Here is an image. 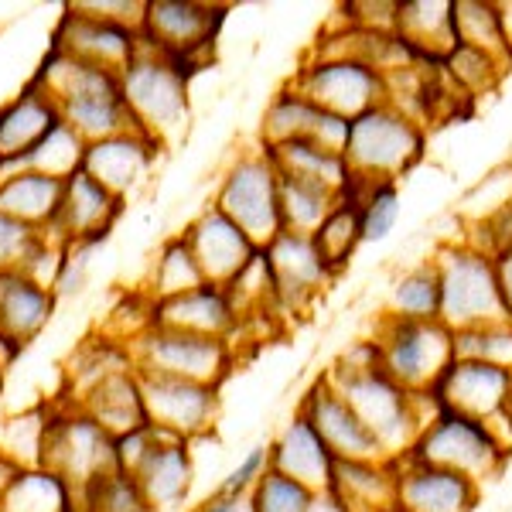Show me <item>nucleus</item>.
<instances>
[{
  "mask_svg": "<svg viewBox=\"0 0 512 512\" xmlns=\"http://www.w3.org/2000/svg\"><path fill=\"white\" fill-rule=\"evenodd\" d=\"M328 383L342 393V400L355 410V417L366 424L376 444L390 461H400L414 451L420 431L441 414V403L434 393H410L383 369H328Z\"/></svg>",
  "mask_w": 512,
  "mask_h": 512,
  "instance_id": "nucleus-1",
  "label": "nucleus"
},
{
  "mask_svg": "<svg viewBox=\"0 0 512 512\" xmlns=\"http://www.w3.org/2000/svg\"><path fill=\"white\" fill-rule=\"evenodd\" d=\"M35 82L52 93V99L59 103L62 123H69L86 144L137 130L134 120H130L127 103H123L120 72L72 59V55H65L52 45Z\"/></svg>",
  "mask_w": 512,
  "mask_h": 512,
  "instance_id": "nucleus-2",
  "label": "nucleus"
},
{
  "mask_svg": "<svg viewBox=\"0 0 512 512\" xmlns=\"http://www.w3.org/2000/svg\"><path fill=\"white\" fill-rule=\"evenodd\" d=\"M123 103L140 134L168 147L188 130V69L140 41V55L120 76Z\"/></svg>",
  "mask_w": 512,
  "mask_h": 512,
  "instance_id": "nucleus-3",
  "label": "nucleus"
},
{
  "mask_svg": "<svg viewBox=\"0 0 512 512\" xmlns=\"http://www.w3.org/2000/svg\"><path fill=\"white\" fill-rule=\"evenodd\" d=\"M441 280V325L451 332L512 321L495 277V260L489 253L468 246L465 239H448L431 256Z\"/></svg>",
  "mask_w": 512,
  "mask_h": 512,
  "instance_id": "nucleus-4",
  "label": "nucleus"
},
{
  "mask_svg": "<svg viewBox=\"0 0 512 512\" xmlns=\"http://www.w3.org/2000/svg\"><path fill=\"white\" fill-rule=\"evenodd\" d=\"M424 154L427 130L390 103L355 117L349 127L345 161L362 181H400L424 161Z\"/></svg>",
  "mask_w": 512,
  "mask_h": 512,
  "instance_id": "nucleus-5",
  "label": "nucleus"
},
{
  "mask_svg": "<svg viewBox=\"0 0 512 512\" xmlns=\"http://www.w3.org/2000/svg\"><path fill=\"white\" fill-rule=\"evenodd\" d=\"M410 454L417 461H427V465L448 468V472L472 478L475 485H485L506 472L512 448L489 424H482V420L441 410L420 431Z\"/></svg>",
  "mask_w": 512,
  "mask_h": 512,
  "instance_id": "nucleus-6",
  "label": "nucleus"
},
{
  "mask_svg": "<svg viewBox=\"0 0 512 512\" xmlns=\"http://www.w3.org/2000/svg\"><path fill=\"white\" fill-rule=\"evenodd\" d=\"M376 345L383 373L410 393H431L454 362V332L441 321H400L379 315Z\"/></svg>",
  "mask_w": 512,
  "mask_h": 512,
  "instance_id": "nucleus-7",
  "label": "nucleus"
},
{
  "mask_svg": "<svg viewBox=\"0 0 512 512\" xmlns=\"http://www.w3.org/2000/svg\"><path fill=\"white\" fill-rule=\"evenodd\" d=\"M130 355H134L137 373L188 379V383L216 386V390L236 366V345L226 338L192 335L158 325L130 342Z\"/></svg>",
  "mask_w": 512,
  "mask_h": 512,
  "instance_id": "nucleus-8",
  "label": "nucleus"
},
{
  "mask_svg": "<svg viewBox=\"0 0 512 512\" xmlns=\"http://www.w3.org/2000/svg\"><path fill=\"white\" fill-rule=\"evenodd\" d=\"M212 205L222 216L233 219L260 250H267L284 233V222H280V175L274 161L263 154V147L260 151H243L229 164Z\"/></svg>",
  "mask_w": 512,
  "mask_h": 512,
  "instance_id": "nucleus-9",
  "label": "nucleus"
},
{
  "mask_svg": "<svg viewBox=\"0 0 512 512\" xmlns=\"http://www.w3.org/2000/svg\"><path fill=\"white\" fill-rule=\"evenodd\" d=\"M41 465L62 475L79 495L103 482L106 475L120 472L117 441L106 434L82 407L52 410L45 434V458Z\"/></svg>",
  "mask_w": 512,
  "mask_h": 512,
  "instance_id": "nucleus-10",
  "label": "nucleus"
},
{
  "mask_svg": "<svg viewBox=\"0 0 512 512\" xmlns=\"http://www.w3.org/2000/svg\"><path fill=\"white\" fill-rule=\"evenodd\" d=\"M291 86L342 120H355L386 103V76L376 65L352 59V55H342V59L308 55L291 76Z\"/></svg>",
  "mask_w": 512,
  "mask_h": 512,
  "instance_id": "nucleus-11",
  "label": "nucleus"
},
{
  "mask_svg": "<svg viewBox=\"0 0 512 512\" xmlns=\"http://www.w3.org/2000/svg\"><path fill=\"white\" fill-rule=\"evenodd\" d=\"M222 21H226V7L195 4V0H147L140 18V41L192 72V65L209 55Z\"/></svg>",
  "mask_w": 512,
  "mask_h": 512,
  "instance_id": "nucleus-12",
  "label": "nucleus"
},
{
  "mask_svg": "<svg viewBox=\"0 0 512 512\" xmlns=\"http://www.w3.org/2000/svg\"><path fill=\"white\" fill-rule=\"evenodd\" d=\"M431 393L441 410L482 420L512 448V373L489 362L454 359Z\"/></svg>",
  "mask_w": 512,
  "mask_h": 512,
  "instance_id": "nucleus-13",
  "label": "nucleus"
},
{
  "mask_svg": "<svg viewBox=\"0 0 512 512\" xmlns=\"http://www.w3.org/2000/svg\"><path fill=\"white\" fill-rule=\"evenodd\" d=\"M137 376H140V396H144V410L151 427H158V431L178 437L185 444H192L195 437H205L216 427L219 417L216 386L154 376V373H137Z\"/></svg>",
  "mask_w": 512,
  "mask_h": 512,
  "instance_id": "nucleus-14",
  "label": "nucleus"
},
{
  "mask_svg": "<svg viewBox=\"0 0 512 512\" xmlns=\"http://www.w3.org/2000/svg\"><path fill=\"white\" fill-rule=\"evenodd\" d=\"M277 294V318L280 315H304L318 301L321 291L338 277L325 263L318 243L311 236L280 233L263 250Z\"/></svg>",
  "mask_w": 512,
  "mask_h": 512,
  "instance_id": "nucleus-15",
  "label": "nucleus"
},
{
  "mask_svg": "<svg viewBox=\"0 0 512 512\" xmlns=\"http://www.w3.org/2000/svg\"><path fill=\"white\" fill-rule=\"evenodd\" d=\"M52 45L65 55H72V59L93 62L99 69H110L123 76V69L140 55V28L93 18V14L79 11L76 4H69L59 28H55Z\"/></svg>",
  "mask_w": 512,
  "mask_h": 512,
  "instance_id": "nucleus-16",
  "label": "nucleus"
},
{
  "mask_svg": "<svg viewBox=\"0 0 512 512\" xmlns=\"http://www.w3.org/2000/svg\"><path fill=\"white\" fill-rule=\"evenodd\" d=\"M349 127L352 120L325 113L321 106H315L308 96H301L287 82L267 103L263 127H260V147L287 144V140H315L325 151L345 154V147H349Z\"/></svg>",
  "mask_w": 512,
  "mask_h": 512,
  "instance_id": "nucleus-17",
  "label": "nucleus"
},
{
  "mask_svg": "<svg viewBox=\"0 0 512 512\" xmlns=\"http://www.w3.org/2000/svg\"><path fill=\"white\" fill-rule=\"evenodd\" d=\"M297 410L311 420V427L335 454V461H390L376 444V437L366 431V424L355 417V410L342 400V393L328 383L325 373L311 383Z\"/></svg>",
  "mask_w": 512,
  "mask_h": 512,
  "instance_id": "nucleus-18",
  "label": "nucleus"
},
{
  "mask_svg": "<svg viewBox=\"0 0 512 512\" xmlns=\"http://www.w3.org/2000/svg\"><path fill=\"white\" fill-rule=\"evenodd\" d=\"M181 236H185L188 246H192L205 280H209V284H219V287L233 284L256 256H260V246H256L233 219L222 216L216 205L198 212Z\"/></svg>",
  "mask_w": 512,
  "mask_h": 512,
  "instance_id": "nucleus-19",
  "label": "nucleus"
},
{
  "mask_svg": "<svg viewBox=\"0 0 512 512\" xmlns=\"http://www.w3.org/2000/svg\"><path fill=\"white\" fill-rule=\"evenodd\" d=\"M396 465V509L403 512H475L482 502V485L448 468L417 461L414 454Z\"/></svg>",
  "mask_w": 512,
  "mask_h": 512,
  "instance_id": "nucleus-20",
  "label": "nucleus"
},
{
  "mask_svg": "<svg viewBox=\"0 0 512 512\" xmlns=\"http://www.w3.org/2000/svg\"><path fill=\"white\" fill-rule=\"evenodd\" d=\"M178 328V332L226 338L236 345V335L243 332L233 294L219 284H202L195 291L171 297V301H151V328Z\"/></svg>",
  "mask_w": 512,
  "mask_h": 512,
  "instance_id": "nucleus-21",
  "label": "nucleus"
},
{
  "mask_svg": "<svg viewBox=\"0 0 512 512\" xmlns=\"http://www.w3.org/2000/svg\"><path fill=\"white\" fill-rule=\"evenodd\" d=\"M158 151H164V147L154 144L147 134L127 130V134H113V137L86 144L82 171L93 181H99L106 192L127 198L137 185H144L147 175H151L154 161H158Z\"/></svg>",
  "mask_w": 512,
  "mask_h": 512,
  "instance_id": "nucleus-22",
  "label": "nucleus"
},
{
  "mask_svg": "<svg viewBox=\"0 0 512 512\" xmlns=\"http://www.w3.org/2000/svg\"><path fill=\"white\" fill-rule=\"evenodd\" d=\"M123 212V198L113 192H106L99 181H93L86 171L72 175L65 181V198H62V212L55 222L52 236L62 246H96L110 236L113 222Z\"/></svg>",
  "mask_w": 512,
  "mask_h": 512,
  "instance_id": "nucleus-23",
  "label": "nucleus"
},
{
  "mask_svg": "<svg viewBox=\"0 0 512 512\" xmlns=\"http://www.w3.org/2000/svg\"><path fill=\"white\" fill-rule=\"evenodd\" d=\"M62 123L59 103L35 79L21 96L0 106V175L28 158L31 151Z\"/></svg>",
  "mask_w": 512,
  "mask_h": 512,
  "instance_id": "nucleus-24",
  "label": "nucleus"
},
{
  "mask_svg": "<svg viewBox=\"0 0 512 512\" xmlns=\"http://www.w3.org/2000/svg\"><path fill=\"white\" fill-rule=\"evenodd\" d=\"M270 472L304 485L311 495L332 489L335 454L325 448V441H321L318 431L311 427V420L301 410L270 441Z\"/></svg>",
  "mask_w": 512,
  "mask_h": 512,
  "instance_id": "nucleus-25",
  "label": "nucleus"
},
{
  "mask_svg": "<svg viewBox=\"0 0 512 512\" xmlns=\"http://www.w3.org/2000/svg\"><path fill=\"white\" fill-rule=\"evenodd\" d=\"M134 478L151 512L178 509L188 499V489H192V478H195L192 451H188L185 441L168 437L154 427V444L144 454V461L137 465Z\"/></svg>",
  "mask_w": 512,
  "mask_h": 512,
  "instance_id": "nucleus-26",
  "label": "nucleus"
},
{
  "mask_svg": "<svg viewBox=\"0 0 512 512\" xmlns=\"http://www.w3.org/2000/svg\"><path fill=\"white\" fill-rule=\"evenodd\" d=\"M62 198L65 181L52 175L28 168H14L0 175V212L28 222L35 229H45V233H52L55 222H59Z\"/></svg>",
  "mask_w": 512,
  "mask_h": 512,
  "instance_id": "nucleus-27",
  "label": "nucleus"
},
{
  "mask_svg": "<svg viewBox=\"0 0 512 512\" xmlns=\"http://www.w3.org/2000/svg\"><path fill=\"white\" fill-rule=\"evenodd\" d=\"M55 308V291L28 274H0V342L14 349L31 342L48 325Z\"/></svg>",
  "mask_w": 512,
  "mask_h": 512,
  "instance_id": "nucleus-28",
  "label": "nucleus"
},
{
  "mask_svg": "<svg viewBox=\"0 0 512 512\" xmlns=\"http://www.w3.org/2000/svg\"><path fill=\"white\" fill-rule=\"evenodd\" d=\"M393 31L403 45L414 48L420 59L441 62L458 45L454 0H400Z\"/></svg>",
  "mask_w": 512,
  "mask_h": 512,
  "instance_id": "nucleus-29",
  "label": "nucleus"
},
{
  "mask_svg": "<svg viewBox=\"0 0 512 512\" xmlns=\"http://www.w3.org/2000/svg\"><path fill=\"white\" fill-rule=\"evenodd\" d=\"M270 161H274L277 175L284 178H297V181H311V185H321L328 192H335L342 198L352 185V168L345 161V154L325 151L315 140H287V144H274L263 147Z\"/></svg>",
  "mask_w": 512,
  "mask_h": 512,
  "instance_id": "nucleus-30",
  "label": "nucleus"
},
{
  "mask_svg": "<svg viewBox=\"0 0 512 512\" xmlns=\"http://www.w3.org/2000/svg\"><path fill=\"white\" fill-rule=\"evenodd\" d=\"M79 407L113 437H123V434L140 431V427L151 424V420H147V410H144V396H140L137 369H120V373L106 376L103 383L79 403Z\"/></svg>",
  "mask_w": 512,
  "mask_h": 512,
  "instance_id": "nucleus-31",
  "label": "nucleus"
},
{
  "mask_svg": "<svg viewBox=\"0 0 512 512\" xmlns=\"http://www.w3.org/2000/svg\"><path fill=\"white\" fill-rule=\"evenodd\" d=\"M349 512H386L396 506L393 461H335L332 489Z\"/></svg>",
  "mask_w": 512,
  "mask_h": 512,
  "instance_id": "nucleus-32",
  "label": "nucleus"
},
{
  "mask_svg": "<svg viewBox=\"0 0 512 512\" xmlns=\"http://www.w3.org/2000/svg\"><path fill=\"white\" fill-rule=\"evenodd\" d=\"M79 492L52 468H14L0 489V512H79Z\"/></svg>",
  "mask_w": 512,
  "mask_h": 512,
  "instance_id": "nucleus-33",
  "label": "nucleus"
},
{
  "mask_svg": "<svg viewBox=\"0 0 512 512\" xmlns=\"http://www.w3.org/2000/svg\"><path fill=\"white\" fill-rule=\"evenodd\" d=\"M383 315L400 321H441V280L434 260H420L393 280Z\"/></svg>",
  "mask_w": 512,
  "mask_h": 512,
  "instance_id": "nucleus-34",
  "label": "nucleus"
},
{
  "mask_svg": "<svg viewBox=\"0 0 512 512\" xmlns=\"http://www.w3.org/2000/svg\"><path fill=\"white\" fill-rule=\"evenodd\" d=\"M441 72H444V79L451 82L454 93H461L468 103H472V99H478V96L495 93L512 69L506 62L492 59L489 52H478V48L461 45L458 41V45H454L451 52L441 59Z\"/></svg>",
  "mask_w": 512,
  "mask_h": 512,
  "instance_id": "nucleus-35",
  "label": "nucleus"
},
{
  "mask_svg": "<svg viewBox=\"0 0 512 512\" xmlns=\"http://www.w3.org/2000/svg\"><path fill=\"white\" fill-rule=\"evenodd\" d=\"M202 284H209V280H205L202 267H198L188 239L181 233L164 239L158 260H154L151 280H147V297L151 301H171V297H181Z\"/></svg>",
  "mask_w": 512,
  "mask_h": 512,
  "instance_id": "nucleus-36",
  "label": "nucleus"
},
{
  "mask_svg": "<svg viewBox=\"0 0 512 512\" xmlns=\"http://www.w3.org/2000/svg\"><path fill=\"white\" fill-rule=\"evenodd\" d=\"M335 205L338 195L328 192V188L280 175V222H284V233L315 236L321 222L332 216Z\"/></svg>",
  "mask_w": 512,
  "mask_h": 512,
  "instance_id": "nucleus-37",
  "label": "nucleus"
},
{
  "mask_svg": "<svg viewBox=\"0 0 512 512\" xmlns=\"http://www.w3.org/2000/svg\"><path fill=\"white\" fill-rule=\"evenodd\" d=\"M342 198H352L359 205L362 243H379L396 229V219H400V181H362L352 175L349 192Z\"/></svg>",
  "mask_w": 512,
  "mask_h": 512,
  "instance_id": "nucleus-38",
  "label": "nucleus"
},
{
  "mask_svg": "<svg viewBox=\"0 0 512 512\" xmlns=\"http://www.w3.org/2000/svg\"><path fill=\"white\" fill-rule=\"evenodd\" d=\"M454 31L461 45H472L478 52H489L492 59L506 62L512 69V55L502 38L499 4L495 0H454Z\"/></svg>",
  "mask_w": 512,
  "mask_h": 512,
  "instance_id": "nucleus-39",
  "label": "nucleus"
},
{
  "mask_svg": "<svg viewBox=\"0 0 512 512\" xmlns=\"http://www.w3.org/2000/svg\"><path fill=\"white\" fill-rule=\"evenodd\" d=\"M311 239L318 243V250H321V256H325L328 267H332L335 274H342L345 263H349L355 256V250L362 246L359 205H355L352 198H338L332 216L321 222V229Z\"/></svg>",
  "mask_w": 512,
  "mask_h": 512,
  "instance_id": "nucleus-40",
  "label": "nucleus"
},
{
  "mask_svg": "<svg viewBox=\"0 0 512 512\" xmlns=\"http://www.w3.org/2000/svg\"><path fill=\"white\" fill-rule=\"evenodd\" d=\"M82 158H86V140H82L69 123H59V127H55L52 134L41 140L35 151L18 164V168L41 171V175L69 181L72 175H79L82 171Z\"/></svg>",
  "mask_w": 512,
  "mask_h": 512,
  "instance_id": "nucleus-41",
  "label": "nucleus"
},
{
  "mask_svg": "<svg viewBox=\"0 0 512 512\" xmlns=\"http://www.w3.org/2000/svg\"><path fill=\"white\" fill-rule=\"evenodd\" d=\"M512 205V161L492 168L485 178H478L465 192L458 205V222L461 226H482V222L495 219L499 212H506Z\"/></svg>",
  "mask_w": 512,
  "mask_h": 512,
  "instance_id": "nucleus-42",
  "label": "nucleus"
},
{
  "mask_svg": "<svg viewBox=\"0 0 512 512\" xmlns=\"http://www.w3.org/2000/svg\"><path fill=\"white\" fill-rule=\"evenodd\" d=\"M52 410H31L0 427V458H7L14 468H35L45 458V434Z\"/></svg>",
  "mask_w": 512,
  "mask_h": 512,
  "instance_id": "nucleus-43",
  "label": "nucleus"
},
{
  "mask_svg": "<svg viewBox=\"0 0 512 512\" xmlns=\"http://www.w3.org/2000/svg\"><path fill=\"white\" fill-rule=\"evenodd\" d=\"M454 359L489 362L495 369L512 373V321H495V325L454 332Z\"/></svg>",
  "mask_w": 512,
  "mask_h": 512,
  "instance_id": "nucleus-44",
  "label": "nucleus"
},
{
  "mask_svg": "<svg viewBox=\"0 0 512 512\" xmlns=\"http://www.w3.org/2000/svg\"><path fill=\"white\" fill-rule=\"evenodd\" d=\"M82 512H151L144 502L137 478L127 472H113L103 482H96L93 489L79 495Z\"/></svg>",
  "mask_w": 512,
  "mask_h": 512,
  "instance_id": "nucleus-45",
  "label": "nucleus"
},
{
  "mask_svg": "<svg viewBox=\"0 0 512 512\" xmlns=\"http://www.w3.org/2000/svg\"><path fill=\"white\" fill-rule=\"evenodd\" d=\"M311 495L304 485L291 482V478L267 472L250 492V512H308Z\"/></svg>",
  "mask_w": 512,
  "mask_h": 512,
  "instance_id": "nucleus-46",
  "label": "nucleus"
},
{
  "mask_svg": "<svg viewBox=\"0 0 512 512\" xmlns=\"http://www.w3.org/2000/svg\"><path fill=\"white\" fill-rule=\"evenodd\" d=\"M267 472H270V444H256V448L243 454V461H239L233 472L226 475V482L219 485V495L243 499V495H250L256 489V482Z\"/></svg>",
  "mask_w": 512,
  "mask_h": 512,
  "instance_id": "nucleus-47",
  "label": "nucleus"
},
{
  "mask_svg": "<svg viewBox=\"0 0 512 512\" xmlns=\"http://www.w3.org/2000/svg\"><path fill=\"white\" fill-rule=\"evenodd\" d=\"M89 250H93V246H65V250H62V260H59V274H55V284H52V291H55V294H72V291H79L82 280H86Z\"/></svg>",
  "mask_w": 512,
  "mask_h": 512,
  "instance_id": "nucleus-48",
  "label": "nucleus"
},
{
  "mask_svg": "<svg viewBox=\"0 0 512 512\" xmlns=\"http://www.w3.org/2000/svg\"><path fill=\"white\" fill-rule=\"evenodd\" d=\"M495 260V277H499V291H502V301H506L509 315H512V246L502 253L492 256Z\"/></svg>",
  "mask_w": 512,
  "mask_h": 512,
  "instance_id": "nucleus-49",
  "label": "nucleus"
},
{
  "mask_svg": "<svg viewBox=\"0 0 512 512\" xmlns=\"http://www.w3.org/2000/svg\"><path fill=\"white\" fill-rule=\"evenodd\" d=\"M195 512H243V499H226V495H212L209 502H202Z\"/></svg>",
  "mask_w": 512,
  "mask_h": 512,
  "instance_id": "nucleus-50",
  "label": "nucleus"
},
{
  "mask_svg": "<svg viewBox=\"0 0 512 512\" xmlns=\"http://www.w3.org/2000/svg\"><path fill=\"white\" fill-rule=\"evenodd\" d=\"M308 512H349V509H345L332 492H318L315 499H311Z\"/></svg>",
  "mask_w": 512,
  "mask_h": 512,
  "instance_id": "nucleus-51",
  "label": "nucleus"
},
{
  "mask_svg": "<svg viewBox=\"0 0 512 512\" xmlns=\"http://www.w3.org/2000/svg\"><path fill=\"white\" fill-rule=\"evenodd\" d=\"M499 21H502V38H506V48L512 55V0L499 4Z\"/></svg>",
  "mask_w": 512,
  "mask_h": 512,
  "instance_id": "nucleus-52",
  "label": "nucleus"
},
{
  "mask_svg": "<svg viewBox=\"0 0 512 512\" xmlns=\"http://www.w3.org/2000/svg\"><path fill=\"white\" fill-rule=\"evenodd\" d=\"M386 512H403V509H396V506H393V509H386Z\"/></svg>",
  "mask_w": 512,
  "mask_h": 512,
  "instance_id": "nucleus-53",
  "label": "nucleus"
}]
</instances>
